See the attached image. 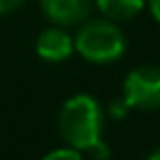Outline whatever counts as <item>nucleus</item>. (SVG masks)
Wrapping results in <instances>:
<instances>
[{"instance_id": "obj_7", "label": "nucleus", "mask_w": 160, "mask_h": 160, "mask_svg": "<svg viewBox=\"0 0 160 160\" xmlns=\"http://www.w3.org/2000/svg\"><path fill=\"white\" fill-rule=\"evenodd\" d=\"M42 160H83V156H81L79 149L62 147V149H53V151H48Z\"/></svg>"}, {"instance_id": "obj_2", "label": "nucleus", "mask_w": 160, "mask_h": 160, "mask_svg": "<svg viewBox=\"0 0 160 160\" xmlns=\"http://www.w3.org/2000/svg\"><path fill=\"white\" fill-rule=\"evenodd\" d=\"M75 48L92 64H110L125 53V35L108 18L88 20L75 35Z\"/></svg>"}, {"instance_id": "obj_4", "label": "nucleus", "mask_w": 160, "mask_h": 160, "mask_svg": "<svg viewBox=\"0 0 160 160\" xmlns=\"http://www.w3.org/2000/svg\"><path fill=\"white\" fill-rule=\"evenodd\" d=\"M40 5L46 18H51L55 24L72 27L81 24L90 16L94 0H40Z\"/></svg>"}, {"instance_id": "obj_11", "label": "nucleus", "mask_w": 160, "mask_h": 160, "mask_svg": "<svg viewBox=\"0 0 160 160\" xmlns=\"http://www.w3.org/2000/svg\"><path fill=\"white\" fill-rule=\"evenodd\" d=\"M147 5H149V11H151L153 20L160 24V0H147Z\"/></svg>"}, {"instance_id": "obj_8", "label": "nucleus", "mask_w": 160, "mask_h": 160, "mask_svg": "<svg viewBox=\"0 0 160 160\" xmlns=\"http://www.w3.org/2000/svg\"><path fill=\"white\" fill-rule=\"evenodd\" d=\"M88 153H90L94 160H108V158H110V147H108L103 140H99L92 149H88Z\"/></svg>"}, {"instance_id": "obj_3", "label": "nucleus", "mask_w": 160, "mask_h": 160, "mask_svg": "<svg viewBox=\"0 0 160 160\" xmlns=\"http://www.w3.org/2000/svg\"><path fill=\"white\" fill-rule=\"evenodd\" d=\"M123 101L127 108L138 110L160 108V68L158 66L134 68L123 81Z\"/></svg>"}, {"instance_id": "obj_6", "label": "nucleus", "mask_w": 160, "mask_h": 160, "mask_svg": "<svg viewBox=\"0 0 160 160\" xmlns=\"http://www.w3.org/2000/svg\"><path fill=\"white\" fill-rule=\"evenodd\" d=\"M94 5L108 20L118 22V20L134 18L145 7V0H94Z\"/></svg>"}, {"instance_id": "obj_5", "label": "nucleus", "mask_w": 160, "mask_h": 160, "mask_svg": "<svg viewBox=\"0 0 160 160\" xmlns=\"http://www.w3.org/2000/svg\"><path fill=\"white\" fill-rule=\"evenodd\" d=\"M72 48H75V40L62 29V27H53V29H46L38 35L35 40V51L42 59L46 62H64L72 55Z\"/></svg>"}, {"instance_id": "obj_1", "label": "nucleus", "mask_w": 160, "mask_h": 160, "mask_svg": "<svg viewBox=\"0 0 160 160\" xmlns=\"http://www.w3.org/2000/svg\"><path fill=\"white\" fill-rule=\"evenodd\" d=\"M103 114L97 99L90 94L70 97L59 112V134L68 147L88 151L101 140Z\"/></svg>"}, {"instance_id": "obj_12", "label": "nucleus", "mask_w": 160, "mask_h": 160, "mask_svg": "<svg viewBox=\"0 0 160 160\" xmlns=\"http://www.w3.org/2000/svg\"><path fill=\"white\" fill-rule=\"evenodd\" d=\"M147 160H160V147H158V149H156V151H151V153H149V158H147Z\"/></svg>"}, {"instance_id": "obj_10", "label": "nucleus", "mask_w": 160, "mask_h": 160, "mask_svg": "<svg viewBox=\"0 0 160 160\" xmlns=\"http://www.w3.org/2000/svg\"><path fill=\"white\" fill-rule=\"evenodd\" d=\"M129 108L125 105V101H114L112 103V108H110V112H112V116H125V112H127Z\"/></svg>"}, {"instance_id": "obj_9", "label": "nucleus", "mask_w": 160, "mask_h": 160, "mask_svg": "<svg viewBox=\"0 0 160 160\" xmlns=\"http://www.w3.org/2000/svg\"><path fill=\"white\" fill-rule=\"evenodd\" d=\"M22 2H24V0H0V16H2V13H9V11H13V9H18Z\"/></svg>"}]
</instances>
